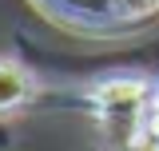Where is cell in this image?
<instances>
[{"label":"cell","mask_w":159,"mask_h":151,"mask_svg":"<svg viewBox=\"0 0 159 151\" xmlns=\"http://www.w3.org/2000/svg\"><path fill=\"white\" fill-rule=\"evenodd\" d=\"M28 95V80L16 64H0V108H16Z\"/></svg>","instance_id":"obj_1"},{"label":"cell","mask_w":159,"mask_h":151,"mask_svg":"<svg viewBox=\"0 0 159 151\" xmlns=\"http://www.w3.org/2000/svg\"><path fill=\"white\" fill-rule=\"evenodd\" d=\"M155 131H159V95H155Z\"/></svg>","instance_id":"obj_2"}]
</instances>
